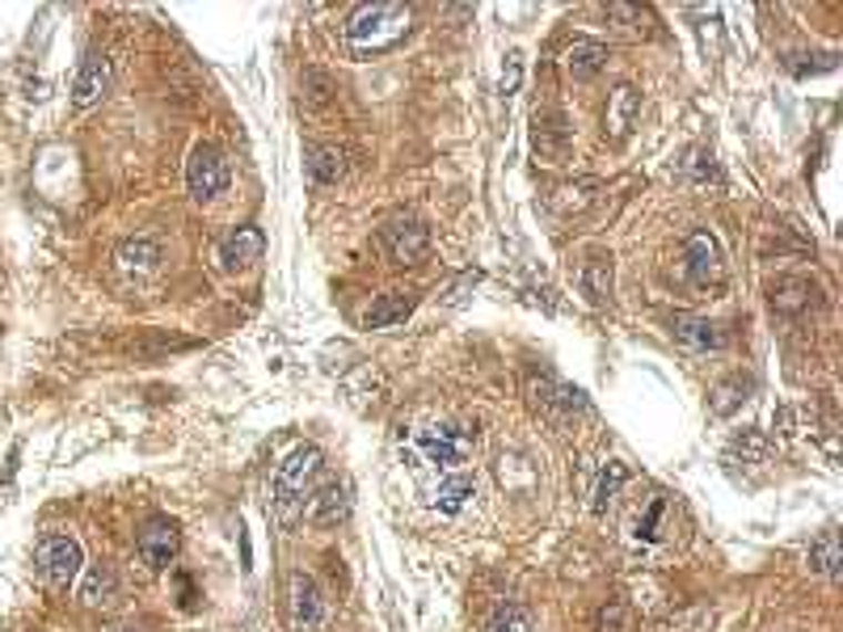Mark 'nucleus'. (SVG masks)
<instances>
[{
  "label": "nucleus",
  "mask_w": 843,
  "mask_h": 632,
  "mask_svg": "<svg viewBox=\"0 0 843 632\" xmlns=\"http://www.w3.org/2000/svg\"><path fill=\"white\" fill-rule=\"evenodd\" d=\"M409 21L414 13L405 4H358L346 21V39L358 55H379V51H393L405 42Z\"/></svg>",
  "instance_id": "nucleus-1"
},
{
  "label": "nucleus",
  "mask_w": 843,
  "mask_h": 632,
  "mask_svg": "<svg viewBox=\"0 0 843 632\" xmlns=\"http://www.w3.org/2000/svg\"><path fill=\"white\" fill-rule=\"evenodd\" d=\"M81 565H84V552L81 544L72 540V536H42L39 548H34V569H39V578L47 587H72L77 578H81Z\"/></svg>",
  "instance_id": "nucleus-2"
},
{
  "label": "nucleus",
  "mask_w": 843,
  "mask_h": 632,
  "mask_svg": "<svg viewBox=\"0 0 843 632\" xmlns=\"http://www.w3.org/2000/svg\"><path fill=\"white\" fill-rule=\"evenodd\" d=\"M316 472H321V451L316 447H295L292 456L278 463V472H274V502L283 506V510H292L304 498V489L313 485Z\"/></svg>",
  "instance_id": "nucleus-3"
},
{
  "label": "nucleus",
  "mask_w": 843,
  "mask_h": 632,
  "mask_svg": "<svg viewBox=\"0 0 843 632\" xmlns=\"http://www.w3.org/2000/svg\"><path fill=\"white\" fill-rule=\"evenodd\" d=\"M473 442L477 435L473 430H464V426H430V430H422V456L435 463V468H447V472H456L468 456H473Z\"/></svg>",
  "instance_id": "nucleus-4"
},
{
  "label": "nucleus",
  "mask_w": 843,
  "mask_h": 632,
  "mask_svg": "<svg viewBox=\"0 0 843 632\" xmlns=\"http://www.w3.org/2000/svg\"><path fill=\"white\" fill-rule=\"evenodd\" d=\"M186 186H190V194H194L199 203H207V198H215L220 190L228 186V161H224V152H220V147L199 144L194 152H190Z\"/></svg>",
  "instance_id": "nucleus-5"
},
{
  "label": "nucleus",
  "mask_w": 843,
  "mask_h": 632,
  "mask_svg": "<svg viewBox=\"0 0 843 632\" xmlns=\"http://www.w3.org/2000/svg\"><path fill=\"white\" fill-rule=\"evenodd\" d=\"M531 147H536V156L548 161V165L569 161L573 140H569V126L561 110H536V119H531Z\"/></svg>",
  "instance_id": "nucleus-6"
},
{
  "label": "nucleus",
  "mask_w": 843,
  "mask_h": 632,
  "mask_svg": "<svg viewBox=\"0 0 843 632\" xmlns=\"http://www.w3.org/2000/svg\"><path fill=\"white\" fill-rule=\"evenodd\" d=\"M683 262H688V278H692L695 287H721V278H725V266H721V249H717L713 232L695 228L692 236H688Z\"/></svg>",
  "instance_id": "nucleus-7"
},
{
  "label": "nucleus",
  "mask_w": 843,
  "mask_h": 632,
  "mask_svg": "<svg viewBox=\"0 0 843 632\" xmlns=\"http://www.w3.org/2000/svg\"><path fill=\"white\" fill-rule=\"evenodd\" d=\"M135 548H140L144 565L169 569V561H173V557H177V548H182L177 523H173V519H148V523L140 527V536H135Z\"/></svg>",
  "instance_id": "nucleus-8"
},
{
  "label": "nucleus",
  "mask_w": 843,
  "mask_h": 632,
  "mask_svg": "<svg viewBox=\"0 0 843 632\" xmlns=\"http://www.w3.org/2000/svg\"><path fill=\"white\" fill-rule=\"evenodd\" d=\"M262 253H266V236H262V228H236L220 241V266L232 274L250 271V266L262 262Z\"/></svg>",
  "instance_id": "nucleus-9"
},
{
  "label": "nucleus",
  "mask_w": 843,
  "mask_h": 632,
  "mask_svg": "<svg viewBox=\"0 0 843 632\" xmlns=\"http://www.w3.org/2000/svg\"><path fill=\"white\" fill-rule=\"evenodd\" d=\"M384 245L393 253V262L400 266H414L426 257V245H430V232L422 228L418 220H397V224H388L384 228Z\"/></svg>",
  "instance_id": "nucleus-10"
},
{
  "label": "nucleus",
  "mask_w": 843,
  "mask_h": 632,
  "mask_svg": "<svg viewBox=\"0 0 843 632\" xmlns=\"http://www.w3.org/2000/svg\"><path fill=\"white\" fill-rule=\"evenodd\" d=\"M287 615H292V629H316L321 624V615H325V599H321V590H316L313 578H304V573H295L292 578V594H287Z\"/></svg>",
  "instance_id": "nucleus-11"
},
{
  "label": "nucleus",
  "mask_w": 843,
  "mask_h": 632,
  "mask_svg": "<svg viewBox=\"0 0 843 632\" xmlns=\"http://www.w3.org/2000/svg\"><path fill=\"white\" fill-rule=\"evenodd\" d=\"M671 334H674V342L688 346V350H721V346H725V334L717 329L713 320H704V316L674 313Z\"/></svg>",
  "instance_id": "nucleus-12"
},
{
  "label": "nucleus",
  "mask_w": 843,
  "mask_h": 632,
  "mask_svg": "<svg viewBox=\"0 0 843 632\" xmlns=\"http://www.w3.org/2000/svg\"><path fill=\"white\" fill-rule=\"evenodd\" d=\"M637 114H641V93H637L632 84H620V89H611L608 114H603V126H608L611 140H629V131H632V123H637Z\"/></svg>",
  "instance_id": "nucleus-13"
},
{
  "label": "nucleus",
  "mask_w": 843,
  "mask_h": 632,
  "mask_svg": "<svg viewBox=\"0 0 843 632\" xmlns=\"http://www.w3.org/2000/svg\"><path fill=\"white\" fill-rule=\"evenodd\" d=\"M351 514V498H346V485H321L313 493V502H308V519H313L316 527H337L342 519Z\"/></svg>",
  "instance_id": "nucleus-14"
},
{
  "label": "nucleus",
  "mask_w": 843,
  "mask_h": 632,
  "mask_svg": "<svg viewBox=\"0 0 843 632\" xmlns=\"http://www.w3.org/2000/svg\"><path fill=\"white\" fill-rule=\"evenodd\" d=\"M105 84H110V63L102 55H84L81 68H77V81H72V102L93 105L105 93Z\"/></svg>",
  "instance_id": "nucleus-15"
},
{
  "label": "nucleus",
  "mask_w": 843,
  "mask_h": 632,
  "mask_svg": "<svg viewBox=\"0 0 843 632\" xmlns=\"http://www.w3.org/2000/svg\"><path fill=\"white\" fill-rule=\"evenodd\" d=\"M603 63H608V47H603V42L578 39L566 51V72L573 77V81H590V77H599V72H603Z\"/></svg>",
  "instance_id": "nucleus-16"
},
{
  "label": "nucleus",
  "mask_w": 843,
  "mask_h": 632,
  "mask_svg": "<svg viewBox=\"0 0 843 632\" xmlns=\"http://www.w3.org/2000/svg\"><path fill=\"white\" fill-rule=\"evenodd\" d=\"M414 308H418V295H409V292L379 295L376 304H372V313H367V325H372V329H388V325H400Z\"/></svg>",
  "instance_id": "nucleus-17"
},
{
  "label": "nucleus",
  "mask_w": 843,
  "mask_h": 632,
  "mask_svg": "<svg viewBox=\"0 0 843 632\" xmlns=\"http://www.w3.org/2000/svg\"><path fill=\"white\" fill-rule=\"evenodd\" d=\"M473 493H477V481H473L468 472H451V477L439 485V493H435V506H439L443 514H460Z\"/></svg>",
  "instance_id": "nucleus-18"
},
{
  "label": "nucleus",
  "mask_w": 843,
  "mask_h": 632,
  "mask_svg": "<svg viewBox=\"0 0 843 632\" xmlns=\"http://www.w3.org/2000/svg\"><path fill=\"white\" fill-rule=\"evenodd\" d=\"M810 565L819 569V573H826V578L840 573L843 557H840V536H835V531H822L819 540L810 544Z\"/></svg>",
  "instance_id": "nucleus-19"
},
{
  "label": "nucleus",
  "mask_w": 843,
  "mask_h": 632,
  "mask_svg": "<svg viewBox=\"0 0 843 632\" xmlns=\"http://www.w3.org/2000/svg\"><path fill=\"white\" fill-rule=\"evenodd\" d=\"M342 152L337 147H308V173H313L321 186H334L337 177H342Z\"/></svg>",
  "instance_id": "nucleus-20"
},
{
  "label": "nucleus",
  "mask_w": 843,
  "mask_h": 632,
  "mask_svg": "<svg viewBox=\"0 0 843 632\" xmlns=\"http://www.w3.org/2000/svg\"><path fill=\"white\" fill-rule=\"evenodd\" d=\"M805 295H810V283H805V278H784V283L772 287V304H776L780 313H798V308L810 304Z\"/></svg>",
  "instance_id": "nucleus-21"
},
{
  "label": "nucleus",
  "mask_w": 843,
  "mask_h": 632,
  "mask_svg": "<svg viewBox=\"0 0 843 632\" xmlns=\"http://www.w3.org/2000/svg\"><path fill=\"white\" fill-rule=\"evenodd\" d=\"M582 287L590 299H603L611 292V257H590L582 266Z\"/></svg>",
  "instance_id": "nucleus-22"
},
{
  "label": "nucleus",
  "mask_w": 843,
  "mask_h": 632,
  "mask_svg": "<svg viewBox=\"0 0 843 632\" xmlns=\"http://www.w3.org/2000/svg\"><path fill=\"white\" fill-rule=\"evenodd\" d=\"M485 632H527V611L519 603H498L485 620Z\"/></svg>",
  "instance_id": "nucleus-23"
},
{
  "label": "nucleus",
  "mask_w": 843,
  "mask_h": 632,
  "mask_svg": "<svg viewBox=\"0 0 843 632\" xmlns=\"http://www.w3.org/2000/svg\"><path fill=\"white\" fill-rule=\"evenodd\" d=\"M119 262H123V271H152L161 262V249L152 241H135V245L119 249Z\"/></svg>",
  "instance_id": "nucleus-24"
},
{
  "label": "nucleus",
  "mask_w": 843,
  "mask_h": 632,
  "mask_svg": "<svg viewBox=\"0 0 843 632\" xmlns=\"http://www.w3.org/2000/svg\"><path fill=\"white\" fill-rule=\"evenodd\" d=\"M624 481H629V468L611 460L608 468H603V477H599V489H595V510H608V502L620 493V485Z\"/></svg>",
  "instance_id": "nucleus-25"
},
{
  "label": "nucleus",
  "mask_w": 843,
  "mask_h": 632,
  "mask_svg": "<svg viewBox=\"0 0 843 632\" xmlns=\"http://www.w3.org/2000/svg\"><path fill=\"white\" fill-rule=\"evenodd\" d=\"M746 393H751V384L746 379H725V384H717V393H713V414H734L738 405L746 400Z\"/></svg>",
  "instance_id": "nucleus-26"
},
{
  "label": "nucleus",
  "mask_w": 843,
  "mask_h": 632,
  "mask_svg": "<svg viewBox=\"0 0 843 632\" xmlns=\"http://www.w3.org/2000/svg\"><path fill=\"white\" fill-rule=\"evenodd\" d=\"M110 594H114V573L110 569H93L81 590V599L89 608H102V603H110Z\"/></svg>",
  "instance_id": "nucleus-27"
},
{
  "label": "nucleus",
  "mask_w": 843,
  "mask_h": 632,
  "mask_svg": "<svg viewBox=\"0 0 843 632\" xmlns=\"http://www.w3.org/2000/svg\"><path fill=\"white\" fill-rule=\"evenodd\" d=\"M662 510H667V502H662V498H653L650 510H646V519H637V536H646V540H653V536H658L653 527H658V519H662Z\"/></svg>",
  "instance_id": "nucleus-28"
},
{
  "label": "nucleus",
  "mask_w": 843,
  "mask_h": 632,
  "mask_svg": "<svg viewBox=\"0 0 843 632\" xmlns=\"http://www.w3.org/2000/svg\"><path fill=\"white\" fill-rule=\"evenodd\" d=\"M519 77H524V63H519V55H506V72H502V93L506 98L519 89Z\"/></svg>",
  "instance_id": "nucleus-29"
},
{
  "label": "nucleus",
  "mask_w": 843,
  "mask_h": 632,
  "mask_svg": "<svg viewBox=\"0 0 843 632\" xmlns=\"http://www.w3.org/2000/svg\"><path fill=\"white\" fill-rule=\"evenodd\" d=\"M110 632H131V629H110Z\"/></svg>",
  "instance_id": "nucleus-30"
}]
</instances>
